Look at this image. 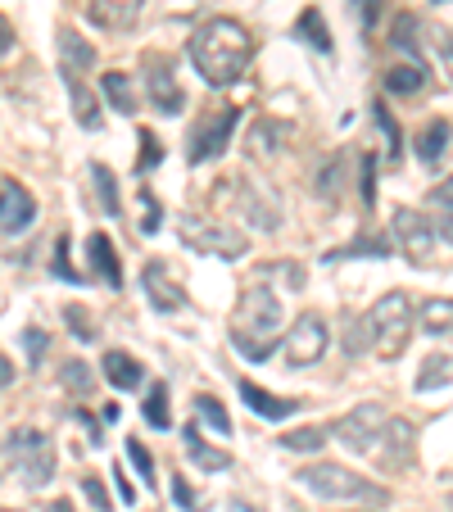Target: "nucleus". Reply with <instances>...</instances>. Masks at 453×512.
<instances>
[{"label":"nucleus","instance_id":"12","mask_svg":"<svg viewBox=\"0 0 453 512\" xmlns=\"http://www.w3.org/2000/svg\"><path fill=\"white\" fill-rule=\"evenodd\" d=\"M37 218V200L28 186L19 182H0V236H23Z\"/></svg>","mask_w":453,"mask_h":512},{"label":"nucleus","instance_id":"13","mask_svg":"<svg viewBox=\"0 0 453 512\" xmlns=\"http://www.w3.org/2000/svg\"><path fill=\"white\" fill-rule=\"evenodd\" d=\"M141 290L150 295V304H155L159 313H173V309H182V304H186L182 281H173V272H168L164 259H150L141 268Z\"/></svg>","mask_w":453,"mask_h":512},{"label":"nucleus","instance_id":"37","mask_svg":"<svg viewBox=\"0 0 453 512\" xmlns=\"http://www.w3.org/2000/svg\"><path fill=\"white\" fill-rule=\"evenodd\" d=\"M372 114H376V123H381V132H386V141H390V159L399 164V145H404V136H399V123H395V114L386 109V100H376L372 105Z\"/></svg>","mask_w":453,"mask_h":512},{"label":"nucleus","instance_id":"51","mask_svg":"<svg viewBox=\"0 0 453 512\" xmlns=\"http://www.w3.org/2000/svg\"><path fill=\"white\" fill-rule=\"evenodd\" d=\"M73 417H78V422H82V426H87V435H91V445H105V440H100V422H96V417H87V413H82V408H78V413H73Z\"/></svg>","mask_w":453,"mask_h":512},{"label":"nucleus","instance_id":"28","mask_svg":"<svg viewBox=\"0 0 453 512\" xmlns=\"http://www.w3.org/2000/svg\"><path fill=\"white\" fill-rule=\"evenodd\" d=\"M141 417H145V426H155V431H168V426H173V413H168V386H164V381H155V386H150V395H145V404H141Z\"/></svg>","mask_w":453,"mask_h":512},{"label":"nucleus","instance_id":"25","mask_svg":"<svg viewBox=\"0 0 453 512\" xmlns=\"http://www.w3.org/2000/svg\"><path fill=\"white\" fill-rule=\"evenodd\" d=\"M100 91H105V100L118 109V114H136V87L127 73H105V78H100Z\"/></svg>","mask_w":453,"mask_h":512},{"label":"nucleus","instance_id":"20","mask_svg":"<svg viewBox=\"0 0 453 512\" xmlns=\"http://www.w3.org/2000/svg\"><path fill=\"white\" fill-rule=\"evenodd\" d=\"M295 41H304V46H313V50H322V55H331V28H327V19H322V10L318 5H309V10L295 19Z\"/></svg>","mask_w":453,"mask_h":512},{"label":"nucleus","instance_id":"3","mask_svg":"<svg viewBox=\"0 0 453 512\" xmlns=\"http://www.w3.org/2000/svg\"><path fill=\"white\" fill-rule=\"evenodd\" d=\"M363 322H367V345L376 349V358L395 363L408 349V336H413V300H408V290L381 295V300L367 309Z\"/></svg>","mask_w":453,"mask_h":512},{"label":"nucleus","instance_id":"55","mask_svg":"<svg viewBox=\"0 0 453 512\" xmlns=\"http://www.w3.org/2000/svg\"><path fill=\"white\" fill-rule=\"evenodd\" d=\"M0 512H14V508H0Z\"/></svg>","mask_w":453,"mask_h":512},{"label":"nucleus","instance_id":"29","mask_svg":"<svg viewBox=\"0 0 453 512\" xmlns=\"http://www.w3.org/2000/svg\"><path fill=\"white\" fill-rule=\"evenodd\" d=\"M241 209L250 213V218L263 227V232H272V227L281 223L277 204H268V200H263V191H259V186H245V191H241Z\"/></svg>","mask_w":453,"mask_h":512},{"label":"nucleus","instance_id":"6","mask_svg":"<svg viewBox=\"0 0 453 512\" xmlns=\"http://www.w3.org/2000/svg\"><path fill=\"white\" fill-rule=\"evenodd\" d=\"M236 123H241V109L236 105H222V109H204L191 127V141H186V159L191 164H209L218 159L236 136Z\"/></svg>","mask_w":453,"mask_h":512},{"label":"nucleus","instance_id":"18","mask_svg":"<svg viewBox=\"0 0 453 512\" xmlns=\"http://www.w3.org/2000/svg\"><path fill=\"white\" fill-rule=\"evenodd\" d=\"M59 59H64V78L78 82V78H87V68L96 64V50H91L78 32L64 28V32H59Z\"/></svg>","mask_w":453,"mask_h":512},{"label":"nucleus","instance_id":"49","mask_svg":"<svg viewBox=\"0 0 453 512\" xmlns=\"http://www.w3.org/2000/svg\"><path fill=\"white\" fill-rule=\"evenodd\" d=\"M358 5V14H363V28H372L376 19H381V5H386V0H354Z\"/></svg>","mask_w":453,"mask_h":512},{"label":"nucleus","instance_id":"7","mask_svg":"<svg viewBox=\"0 0 453 512\" xmlns=\"http://www.w3.org/2000/svg\"><path fill=\"white\" fill-rule=\"evenodd\" d=\"M182 245L195 254H218V259H241L245 254V236L232 232L227 223H213V218H182Z\"/></svg>","mask_w":453,"mask_h":512},{"label":"nucleus","instance_id":"53","mask_svg":"<svg viewBox=\"0 0 453 512\" xmlns=\"http://www.w3.org/2000/svg\"><path fill=\"white\" fill-rule=\"evenodd\" d=\"M435 236H449V245H453V213H440V223H435Z\"/></svg>","mask_w":453,"mask_h":512},{"label":"nucleus","instance_id":"15","mask_svg":"<svg viewBox=\"0 0 453 512\" xmlns=\"http://www.w3.org/2000/svg\"><path fill=\"white\" fill-rule=\"evenodd\" d=\"M87 259H91V272H96L100 281H109V290L123 286V263H118V250H114V241H109L105 232L87 236Z\"/></svg>","mask_w":453,"mask_h":512},{"label":"nucleus","instance_id":"44","mask_svg":"<svg viewBox=\"0 0 453 512\" xmlns=\"http://www.w3.org/2000/svg\"><path fill=\"white\" fill-rule=\"evenodd\" d=\"M426 200H431V209H435V213H453V177H444V182H435Z\"/></svg>","mask_w":453,"mask_h":512},{"label":"nucleus","instance_id":"27","mask_svg":"<svg viewBox=\"0 0 453 512\" xmlns=\"http://www.w3.org/2000/svg\"><path fill=\"white\" fill-rule=\"evenodd\" d=\"M426 87V64H399L386 73V91L390 96H417Z\"/></svg>","mask_w":453,"mask_h":512},{"label":"nucleus","instance_id":"5","mask_svg":"<svg viewBox=\"0 0 453 512\" xmlns=\"http://www.w3.org/2000/svg\"><path fill=\"white\" fill-rule=\"evenodd\" d=\"M5 454H10L14 472H19L28 485H50L55 481V445H50V435L37 431V426H19V431L10 435Z\"/></svg>","mask_w":453,"mask_h":512},{"label":"nucleus","instance_id":"33","mask_svg":"<svg viewBox=\"0 0 453 512\" xmlns=\"http://www.w3.org/2000/svg\"><path fill=\"white\" fill-rule=\"evenodd\" d=\"M91 182H96V195H100V204L109 209V218H118V213H123V200H118V177L109 173L105 164H91Z\"/></svg>","mask_w":453,"mask_h":512},{"label":"nucleus","instance_id":"22","mask_svg":"<svg viewBox=\"0 0 453 512\" xmlns=\"http://www.w3.org/2000/svg\"><path fill=\"white\" fill-rule=\"evenodd\" d=\"M182 440H186V454H191V463L195 467H204V472H227V467H232V454H222V449H209L200 440V426H186L182 431Z\"/></svg>","mask_w":453,"mask_h":512},{"label":"nucleus","instance_id":"21","mask_svg":"<svg viewBox=\"0 0 453 512\" xmlns=\"http://www.w3.org/2000/svg\"><path fill=\"white\" fill-rule=\"evenodd\" d=\"M449 136H453V127L444 123V118H431V123L417 132V155H422V164H440L444 155H449Z\"/></svg>","mask_w":453,"mask_h":512},{"label":"nucleus","instance_id":"16","mask_svg":"<svg viewBox=\"0 0 453 512\" xmlns=\"http://www.w3.org/2000/svg\"><path fill=\"white\" fill-rule=\"evenodd\" d=\"M241 399L254 417H268V422H286V417L299 408L295 399H281V395H272V390L254 386V381H241Z\"/></svg>","mask_w":453,"mask_h":512},{"label":"nucleus","instance_id":"35","mask_svg":"<svg viewBox=\"0 0 453 512\" xmlns=\"http://www.w3.org/2000/svg\"><path fill=\"white\" fill-rule=\"evenodd\" d=\"M59 381H64V390H73V395H91V386H96V377H91V368L82 358H68Z\"/></svg>","mask_w":453,"mask_h":512},{"label":"nucleus","instance_id":"43","mask_svg":"<svg viewBox=\"0 0 453 512\" xmlns=\"http://www.w3.org/2000/svg\"><path fill=\"white\" fill-rule=\"evenodd\" d=\"M23 349H28L32 363H41V358H46V349H50V336L41 327H28V331H23Z\"/></svg>","mask_w":453,"mask_h":512},{"label":"nucleus","instance_id":"26","mask_svg":"<svg viewBox=\"0 0 453 512\" xmlns=\"http://www.w3.org/2000/svg\"><path fill=\"white\" fill-rule=\"evenodd\" d=\"M422 331L426 336H449L453 331V300H444V295H435V300H426L422 304Z\"/></svg>","mask_w":453,"mask_h":512},{"label":"nucleus","instance_id":"45","mask_svg":"<svg viewBox=\"0 0 453 512\" xmlns=\"http://www.w3.org/2000/svg\"><path fill=\"white\" fill-rule=\"evenodd\" d=\"M173 499L182 503V512H204V499L191 490V485L182 481V476H177V481H173Z\"/></svg>","mask_w":453,"mask_h":512},{"label":"nucleus","instance_id":"34","mask_svg":"<svg viewBox=\"0 0 453 512\" xmlns=\"http://www.w3.org/2000/svg\"><path fill=\"white\" fill-rule=\"evenodd\" d=\"M195 413H200L218 435H232V417H227L222 399H213V395H195Z\"/></svg>","mask_w":453,"mask_h":512},{"label":"nucleus","instance_id":"54","mask_svg":"<svg viewBox=\"0 0 453 512\" xmlns=\"http://www.w3.org/2000/svg\"><path fill=\"white\" fill-rule=\"evenodd\" d=\"M46 512H73V503H68V499H55Z\"/></svg>","mask_w":453,"mask_h":512},{"label":"nucleus","instance_id":"19","mask_svg":"<svg viewBox=\"0 0 453 512\" xmlns=\"http://www.w3.org/2000/svg\"><path fill=\"white\" fill-rule=\"evenodd\" d=\"M381 440H390L386 467H413V440H417V431H413V422H408V417H390Z\"/></svg>","mask_w":453,"mask_h":512},{"label":"nucleus","instance_id":"47","mask_svg":"<svg viewBox=\"0 0 453 512\" xmlns=\"http://www.w3.org/2000/svg\"><path fill=\"white\" fill-rule=\"evenodd\" d=\"M55 277H64V281H82L78 272L68 268V241L59 236V245H55Z\"/></svg>","mask_w":453,"mask_h":512},{"label":"nucleus","instance_id":"41","mask_svg":"<svg viewBox=\"0 0 453 512\" xmlns=\"http://www.w3.org/2000/svg\"><path fill=\"white\" fill-rule=\"evenodd\" d=\"M340 168H345V155H336L331 159V168H322L318 173V195L322 200H336L340 195Z\"/></svg>","mask_w":453,"mask_h":512},{"label":"nucleus","instance_id":"40","mask_svg":"<svg viewBox=\"0 0 453 512\" xmlns=\"http://www.w3.org/2000/svg\"><path fill=\"white\" fill-rule=\"evenodd\" d=\"M159 159H164V145H159L155 132H141V159H136V173H150V168H159Z\"/></svg>","mask_w":453,"mask_h":512},{"label":"nucleus","instance_id":"52","mask_svg":"<svg viewBox=\"0 0 453 512\" xmlns=\"http://www.w3.org/2000/svg\"><path fill=\"white\" fill-rule=\"evenodd\" d=\"M10 386H14V363L0 354V390H10Z\"/></svg>","mask_w":453,"mask_h":512},{"label":"nucleus","instance_id":"46","mask_svg":"<svg viewBox=\"0 0 453 512\" xmlns=\"http://www.w3.org/2000/svg\"><path fill=\"white\" fill-rule=\"evenodd\" d=\"M82 494L96 503V512H109V490L100 485V476H82Z\"/></svg>","mask_w":453,"mask_h":512},{"label":"nucleus","instance_id":"9","mask_svg":"<svg viewBox=\"0 0 453 512\" xmlns=\"http://www.w3.org/2000/svg\"><path fill=\"white\" fill-rule=\"evenodd\" d=\"M327 340H331V331L322 313H299L286 336V368H313L327 354Z\"/></svg>","mask_w":453,"mask_h":512},{"label":"nucleus","instance_id":"38","mask_svg":"<svg viewBox=\"0 0 453 512\" xmlns=\"http://www.w3.org/2000/svg\"><path fill=\"white\" fill-rule=\"evenodd\" d=\"M127 458H132V467L141 472L145 490H150V485H155V458H150V449H145L141 440H127Z\"/></svg>","mask_w":453,"mask_h":512},{"label":"nucleus","instance_id":"36","mask_svg":"<svg viewBox=\"0 0 453 512\" xmlns=\"http://www.w3.org/2000/svg\"><path fill=\"white\" fill-rule=\"evenodd\" d=\"M64 322L73 327V336L78 340H96L100 331H96V318L87 313V304H64Z\"/></svg>","mask_w":453,"mask_h":512},{"label":"nucleus","instance_id":"42","mask_svg":"<svg viewBox=\"0 0 453 512\" xmlns=\"http://www.w3.org/2000/svg\"><path fill=\"white\" fill-rule=\"evenodd\" d=\"M141 232H145V236L159 232V200L145 191V186H141Z\"/></svg>","mask_w":453,"mask_h":512},{"label":"nucleus","instance_id":"48","mask_svg":"<svg viewBox=\"0 0 453 512\" xmlns=\"http://www.w3.org/2000/svg\"><path fill=\"white\" fill-rule=\"evenodd\" d=\"M435 41H440V59H444V73L453 78V32L449 28H435Z\"/></svg>","mask_w":453,"mask_h":512},{"label":"nucleus","instance_id":"1","mask_svg":"<svg viewBox=\"0 0 453 512\" xmlns=\"http://www.w3.org/2000/svg\"><path fill=\"white\" fill-rule=\"evenodd\" d=\"M191 64L209 87H232L254 59V37L236 19H209L204 28L191 32Z\"/></svg>","mask_w":453,"mask_h":512},{"label":"nucleus","instance_id":"56","mask_svg":"<svg viewBox=\"0 0 453 512\" xmlns=\"http://www.w3.org/2000/svg\"><path fill=\"white\" fill-rule=\"evenodd\" d=\"M449 508H453V494H449Z\"/></svg>","mask_w":453,"mask_h":512},{"label":"nucleus","instance_id":"17","mask_svg":"<svg viewBox=\"0 0 453 512\" xmlns=\"http://www.w3.org/2000/svg\"><path fill=\"white\" fill-rule=\"evenodd\" d=\"M100 372H105V381L114 390H141V381H145L141 363H136L127 349H105V363H100Z\"/></svg>","mask_w":453,"mask_h":512},{"label":"nucleus","instance_id":"31","mask_svg":"<svg viewBox=\"0 0 453 512\" xmlns=\"http://www.w3.org/2000/svg\"><path fill=\"white\" fill-rule=\"evenodd\" d=\"M68 96H73V114H78V123L87 127V132H96V127H100V105H96V96L82 87V78L68 82Z\"/></svg>","mask_w":453,"mask_h":512},{"label":"nucleus","instance_id":"30","mask_svg":"<svg viewBox=\"0 0 453 512\" xmlns=\"http://www.w3.org/2000/svg\"><path fill=\"white\" fill-rule=\"evenodd\" d=\"M322 445H327V426H295L281 435V449H290V454H318Z\"/></svg>","mask_w":453,"mask_h":512},{"label":"nucleus","instance_id":"14","mask_svg":"<svg viewBox=\"0 0 453 512\" xmlns=\"http://www.w3.org/2000/svg\"><path fill=\"white\" fill-rule=\"evenodd\" d=\"M145 0H87V19L105 32H127Z\"/></svg>","mask_w":453,"mask_h":512},{"label":"nucleus","instance_id":"2","mask_svg":"<svg viewBox=\"0 0 453 512\" xmlns=\"http://www.w3.org/2000/svg\"><path fill=\"white\" fill-rule=\"evenodd\" d=\"M281 340V300L268 286H250L241 295V309L232 322V345L241 349V358L263 363Z\"/></svg>","mask_w":453,"mask_h":512},{"label":"nucleus","instance_id":"50","mask_svg":"<svg viewBox=\"0 0 453 512\" xmlns=\"http://www.w3.org/2000/svg\"><path fill=\"white\" fill-rule=\"evenodd\" d=\"M10 50H14V28H10V19L0 14V59L10 55Z\"/></svg>","mask_w":453,"mask_h":512},{"label":"nucleus","instance_id":"11","mask_svg":"<svg viewBox=\"0 0 453 512\" xmlns=\"http://www.w3.org/2000/svg\"><path fill=\"white\" fill-rule=\"evenodd\" d=\"M145 96H150V105H155L159 114H182L186 96H182V87H177L173 64H168L164 55L145 59Z\"/></svg>","mask_w":453,"mask_h":512},{"label":"nucleus","instance_id":"24","mask_svg":"<svg viewBox=\"0 0 453 512\" xmlns=\"http://www.w3.org/2000/svg\"><path fill=\"white\" fill-rule=\"evenodd\" d=\"M286 136H290V123H277V118H259V123L250 127V155H277Z\"/></svg>","mask_w":453,"mask_h":512},{"label":"nucleus","instance_id":"23","mask_svg":"<svg viewBox=\"0 0 453 512\" xmlns=\"http://www.w3.org/2000/svg\"><path fill=\"white\" fill-rule=\"evenodd\" d=\"M358 254H367V259H390V241L381 232L354 236V241L340 245V250H327V263H345V259H358Z\"/></svg>","mask_w":453,"mask_h":512},{"label":"nucleus","instance_id":"39","mask_svg":"<svg viewBox=\"0 0 453 512\" xmlns=\"http://www.w3.org/2000/svg\"><path fill=\"white\" fill-rule=\"evenodd\" d=\"M358 195H363V209L376 204V155H363L358 164Z\"/></svg>","mask_w":453,"mask_h":512},{"label":"nucleus","instance_id":"10","mask_svg":"<svg viewBox=\"0 0 453 512\" xmlns=\"http://www.w3.org/2000/svg\"><path fill=\"white\" fill-rule=\"evenodd\" d=\"M395 241L413 268L435 263V223H426L417 209H395Z\"/></svg>","mask_w":453,"mask_h":512},{"label":"nucleus","instance_id":"8","mask_svg":"<svg viewBox=\"0 0 453 512\" xmlns=\"http://www.w3.org/2000/svg\"><path fill=\"white\" fill-rule=\"evenodd\" d=\"M386 408L381 404H358V408H349L345 417H340L331 431H336V440L340 445H349L354 454H372L376 445H381V435H386Z\"/></svg>","mask_w":453,"mask_h":512},{"label":"nucleus","instance_id":"32","mask_svg":"<svg viewBox=\"0 0 453 512\" xmlns=\"http://www.w3.org/2000/svg\"><path fill=\"white\" fill-rule=\"evenodd\" d=\"M449 381H453V363H449L444 354H431V358L422 363V372H417V390H422V395H426V390L449 386Z\"/></svg>","mask_w":453,"mask_h":512},{"label":"nucleus","instance_id":"4","mask_svg":"<svg viewBox=\"0 0 453 512\" xmlns=\"http://www.w3.org/2000/svg\"><path fill=\"white\" fill-rule=\"evenodd\" d=\"M299 485H304L309 494H318V499H331V503H340V499L386 503L390 499L386 485L363 481L358 472H349V467H340V463H309L304 472H299Z\"/></svg>","mask_w":453,"mask_h":512}]
</instances>
